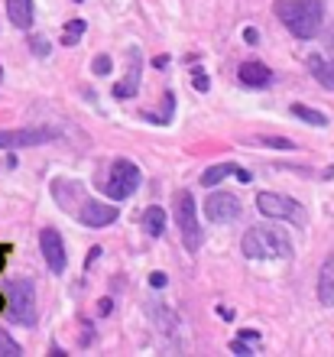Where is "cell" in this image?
<instances>
[{"mask_svg": "<svg viewBox=\"0 0 334 357\" xmlns=\"http://www.w3.org/2000/svg\"><path fill=\"white\" fill-rule=\"evenodd\" d=\"M276 17L298 39H312L325 23L321 0H276Z\"/></svg>", "mask_w": 334, "mask_h": 357, "instance_id": "cell-1", "label": "cell"}, {"mask_svg": "<svg viewBox=\"0 0 334 357\" xmlns=\"http://www.w3.org/2000/svg\"><path fill=\"white\" fill-rule=\"evenodd\" d=\"M250 260H286L292 257V241L282 227H250L241 241Z\"/></svg>", "mask_w": 334, "mask_h": 357, "instance_id": "cell-2", "label": "cell"}, {"mask_svg": "<svg viewBox=\"0 0 334 357\" xmlns=\"http://www.w3.org/2000/svg\"><path fill=\"white\" fill-rule=\"evenodd\" d=\"M7 312L20 325H36V289L29 280H13L7 286Z\"/></svg>", "mask_w": 334, "mask_h": 357, "instance_id": "cell-3", "label": "cell"}, {"mask_svg": "<svg viewBox=\"0 0 334 357\" xmlns=\"http://www.w3.org/2000/svg\"><path fill=\"white\" fill-rule=\"evenodd\" d=\"M176 225L179 234L185 241V250H202V227H198V208L192 192H179L176 195Z\"/></svg>", "mask_w": 334, "mask_h": 357, "instance_id": "cell-4", "label": "cell"}, {"mask_svg": "<svg viewBox=\"0 0 334 357\" xmlns=\"http://www.w3.org/2000/svg\"><path fill=\"white\" fill-rule=\"evenodd\" d=\"M139 166L130 160H114L111 166V176H107V185H104V192L114 198V202H123V198H130L133 192L139 188Z\"/></svg>", "mask_w": 334, "mask_h": 357, "instance_id": "cell-5", "label": "cell"}, {"mask_svg": "<svg viewBox=\"0 0 334 357\" xmlns=\"http://www.w3.org/2000/svg\"><path fill=\"white\" fill-rule=\"evenodd\" d=\"M257 208H260V215H266V218L305 225V211L298 208V202H292V198H286V195H276V192H260V195H257Z\"/></svg>", "mask_w": 334, "mask_h": 357, "instance_id": "cell-6", "label": "cell"}, {"mask_svg": "<svg viewBox=\"0 0 334 357\" xmlns=\"http://www.w3.org/2000/svg\"><path fill=\"white\" fill-rule=\"evenodd\" d=\"M204 218L214 225H227L234 218H241V198L231 192H214L204 198Z\"/></svg>", "mask_w": 334, "mask_h": 357, "instance_id": "cell-7", "label": "cell"}, {"mask_svg": "<svg viewBox=\"0 0 334 357\" xmlns=\"http://www.w3.org/2000/svg\"><path fill=\"white\" fill-rule=\"evenodd\" d=\"M56 137L52 127H23V130H0V150H20V146H39Z\"/></svg>", "mask_w": 334, "mask_h": 357, "instance_id": "cell-8", "label": "cell"}, {"mask_svg": "<svg viewBox=\"0 0 334 357\" xmlns=\"http://www.w3.org/2000/svg\"><path fill=\"white\" fill-rule=\"evenodd\" d=\"M39 250L46 257V264L52 273H66L68 266V257H66V244H62V234L56 227H43L39 231Z\"/></svg>", "mask_w": 334, "mask_h": 357, "instance_id": "cell-9", "label": "cell"}, {"mask_svg": "<svg viewBox=\"0 0 334 357\" xmlns=\"http://www.w3.org/2000/svg\"><path fill=\"white\" fill-rule=\"evenodd\" d=\"M127 59H130V68H127L123 82H117V85H114V98H117V101H127V98H133V94L139 91V75H143V56H139V49H137V46H130V49H127Z\"/></svg>", "mask_w": 334, "mask_h": 357, "instance_id": "cell-10", "label": "cell"}, {"mask_svg": "<svg viewBox=\"0 0 334 357\" xmlns=\"http://www.w3.org/2000/svg\"><path fill=\"white\" fill-rule=\"evenodd\" d=\"M75 215H78V221H82L84 227H107V225L117 221V208L104 205V202H88V198H84L82 208H78Z\"/></svg>", "mask_w": 334, "mask_h": 357, "instance_id": "cell-11", "label": "cell"}, {"mask_svg": "<svg viewBox=\"0 0 334 357\" xmlns=\"http://www.w3.org/2000/svg\"><path fill=\"white\" fill-rule=\"evenodd\" d=\"M52 198L59 202L62 211H78L84 202V185L75 182V178H56L52 182Z\"/></svg>", "mask_w": 334, "mask_h": 357, "instance_id": "cell-12", "label": "cell"}, {"mask_svg": "<svg viewBox=\"0 0 334 357\" xmlns=\"http://www.w3.org/2000/svg\"><path fill=\"white\" fill-rule=\"evenodd\" d=\"M7 17L17 29L33 26V0H7Z\"/></svg>", "mask_w": 334, "mask_h": 357, "instance_id": "cell-13", "label": "cell"}, {"mask_svg": "<svg viewBox=\"0 0 334 357\" xmlns=\"http://www.w3.org/2000/svg\"><path fill=\"white\" fill-rule=\"evenodd\" d=\"M318 299L321 305H334V254L321 264V273H318Z\"/></svg>", "mask_w": 334, "mask_h": 357, "instance_id": "cell-14", "label": "cell"}, {"mask_svg": "<svg viewBox=\"0 0 334 357\" xmlns=\"http://www.w3.org/2000/svg\"><path fill=\"white\" fill-rule=\"evenodd\" d=\"M241 82L250 88H263L273 82V72H269L263 62H243L241 66Z\"/></svg>", "mask_w": 334, "mask_h": 357, "instance_id": "cell-15", "label": "cell"}, {"mask_svg": "<svg viewBox=\"0 0 334 357\" xmlns=\"http://www.w3.org/2000/svg\"><path fill=\"white\" fill-rule=\"evenodd\" d=\"M308 68L318 78V85H325L328 91H334V59H321V56H308Z\"/></svg>", "mask_w": 334, "mask_h": 357, "instance_id": "cell-16", "label": "cell"}, {"mask_svg": "<svg viewBox=\"0 0 334 357\" xmlns=\"http://www.w3.org/2000/svg\"><path fill=\"white\" fill-rule=\"evenodd\" d=\"M143 227H146L149 237H159L162 231H166V211H162L159 205H149L146 215H143Z\"/></svg>", "mask_w": 334, "mask_h": 357, "instance_id": "cell-17", "label": "cell"}, {"mask_svg": "<svg viewBox=\"0 0 334 357\" xmlns=\"http://www.w3.org/2000/svg\"><path fill=\"white\" fill-rule=\"evenodd\" d=\"M237 172V166L234 162H218V166H211V169H204V176H202V185H218L221 178H227V176H234Z\"/></svg>", "mask_w": 334, "mask_h": 357, "instance_id": "cell-18", "label": "cell"}, {"mask_svg": "<svg viewBox=\"0 0 334 357\" xmlns=\"http://www.w3.org/2000/svg\"><path fill=\"white\" fill-rule=\"evenodd\" d=\"M292 114H296L298 121L312 123V127H328V117L321 111H315V107H305V104H292Z\"/></svg>", "mask_w": 334, "mask_h": 357, "instance_id": "cell-19", "label": "cell"}, {"mask_svg": "<svg viewBox=\"0 0 334 357\" xmlns=\"http://www.w3.org/2000/svg\"><path fill=\"white\" fill-rule=\"evenodd\" d=\"M172 107H176V94L166 91V94H162V111H159V114L146 111L143 117H146V121H153V123H169V117H172Z\"/></svg>", "mask_w": 334, "mask_h": 357, "instance_id": "cell-20", "label": "cell"}, {"mask_svg": "<svg viewBox=\"0 0 334 357\" xmlns=\"http://www.w3.org/2000/svg\"><path fill=\"white\" fill-rule=\"evenodd\" d=\"M82 36H84V20H72V23L62 29V46H75Z\"/></svg>", "mask_w": 334, "mask_h": 357, "instance_id": "cell-21", "label": "cell"}, {"mask_svg": "<svg viewBox=\"0 0 334 357\" xmlns=\"http://www.w3.org/2000/svg\"><path fill=\"white\" fill-rule=\"evenodd\" d=\"M23 351H20V344L13 338H10L7 331H0V357H20Z\"/></svg>", "mask_w": 334, "mask_h": 357, "instance_id": "cell-22", "label": "cell"}, {"mask_svg": "<svg viewBox=\"0 0 334 357\" xmlns=\"http://www.w3.org/2000/svg\"><path fill=\"white\" fill-rule=\"evenodd\" d=\"M111 66H114L111 56H104V52H101V56H94V62H91V68L98 72V75H107V72H111Z\"/></svg>", "mask_w": 334, "mask_h": 357, "instance_id": "cell-23", "label": "cell"}, {"mask_svg": "<svg viewBox=\"0 0 334 357\" xmlns=\"http://www.w3.org/2000/svg\"><path fill=\"white\" fill-rule=\"evenodd\" d=\"M257 143H266L276 150H292V140H282V137H257Z\"/></svg>", "mask_w": 334, "mask_h": 357, "instance_id": "cell-24", "label": "cell"}, {"mask_svg": "<svg viewBox=\"0 0 334 357\" xmlns=\"http://www.w3.org/2000/svg\"><path fill=\"white\" fill-rule=\"evenodd\" d=\"M29 49H33L36 56H49V39H43V36H33V39H29Z\"/></svg>", "mask_w": 334, "mask_h": 357, "instance_id": "cell-25", "label": "cell"}, {"mask_svg": "<svg viewBox=\"0 0 334 357\" xmlns=\"http://www.w3.org/2000/svg\"><path fill=\"white\" fill-rule=\"evenodd\" d=\"M166 273H149V286H156V289H162L166 286Z\"/></svg>", "mask_w": 334, "mask_h": 357, "instance_id": "cell-26", "label": "cell"}, {"mask_svg": "<svg viewBox=\"0 0 334 357\" xmlns=\"http://www.w3.org/2000/svg\"><path fill=\"white\" fill-rule=\"evenodd\" d=\"M192 85H195L198 91H208V85H211V82H208V75H195V78H192Z\"/></svg>", "mask_w": 334, "mask_h": 357, "instance_id": "cell-27", "label": "cell"}, {"mask_svg": "<svg viewBox=\"0 0 334 357\" xmlns=\"http://www.w3.org/2000/svg\"><path fill=\"white\" fill-rule=\"evenodd\" d=\"M231 351L234 354H250V348H247L243 341H231Z\"/></svg>", "mask_w": 334, "mask_h": 357, "instance_id": "cell-28", "label": "cell"}, {"mask_svg": "<svg viewBox=\"0 0 334 357\" xmlns=\"http://www.w3.org/2000/svg\"><path fill=\"white\" fill-rule=\"evenodd\" d=\"M111 312V299H101L98 302V315H107Z\"/></svg>", "mask_w": 334, "mask_h": 357, "instance_id": "cell-29", "label": "cell"}, {"mask_svg": "<svg viewBox=\"0 0 334 357\" xmlns=\"http://www.w3.org/2000/svg\"><path fill=\"white\" fill-rule=\"evenodd\" d=\"M234 176L241 178V182H250V172H247V169H237V172H234Z\"/></svg>", "mask_w": 334, "mask_h": 357, "instance_id": "cell-30", "label": "cell"}, {"mask_svg": "<svg viewBox=\"0 0 334 357\" xmlns=\"http://www.w3.org/2000/svg\"><path fill=\"white\" fill-rule=\"evenodd\" d=\"M3 264H7V247H0V270H3Z\"/></svg>", "mask_w": 334, "mask_h": 357, "instance_id": "cell-31", "label": "cell"}, {"mask_svg": "<svg viewBox=\"0 0 334 357\" xmlns=\"http://www.w3.org/2000/svg\"><path fill=\"white\" fill-rule=\"evenodd\" d=\"M0 78H3V68H0Z\"/></svg>", "mask_w": 334, "mask_h": 357, "instance_id": "cell-32", "label": "cell"}, {"mask_svg": "<svg viewBox=\"0 0 334 357\" xmlns=\"http://www.w3.org/2000/svg\"><path fill=\"white\" fill-rule=\"evenodd\" d=\"M0 309H3V299H0Z\"/></svg>", "mask_w": 334, "mask_h": 357, "instance_id": "cell-33", "label": "cell"}]
</instances>
